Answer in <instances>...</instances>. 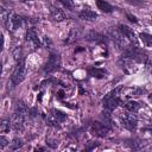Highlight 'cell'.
<instances>
[{
	"label": "cell",
	"instance_id": "obj_1",
	"mask_svg": "<svg viewBox=\"0 0 152 152\" xmlns=\"http://www.w3.org/2000/svg\"><path fill=\"white\" fill-rule=\"evenodd\" d=\"M25 76H26V65H25V61L24 59H20L12 74V77H11V82L13 84V87L18 86L19 83H21L24 80H25Z\"/></svg>",
	"mask_w": 152,
	"mask_h": 152
},
{
	"label": "cell",
	"instance_id": "obj_2",
	"mask_svg": "<svg viewBox=\"0 0 152 152\" xmlns=\"http://www.w3.org/2000/svg\"><path fill=\"white\" fill-rule=\"evenodd\" d=\"M119 90H120V88H118V89L110 91L108 95L104 96V99H103V103H104V108H106L107 112H112V110H114V109L121 103L120 99H119L118 95H116Z\"/></svg>",
	"mask_w": 152,
	"mask_h": 152
},
{
	"label": "cell",
	"instance_id": "obj_3",
	"mask_svg": "<svg viewBox=\"0 0 152 152\" xmlns=\"http://www.w3.org/2000/svg\"><path fill=\"white\" fill-rule=\"evenodd\" d=\"M59 66H61V56L58 53H50L48 62L45 63L44 71L46 74H51V72H55L56 70H58Z\"/></svg>",
	"mask_w": 152,
	"mask_h": 152
},
{
	"label": "cell",
	"instance_id": "obj_4",
	"mask_svg": "<svg viewBox=\"0 0 152 152\" xmlns=\"http://www.w3.org/2000/svg\"><path fill=\"white\" fill-rule=\"evenodd\" d=\"M120 122L125 128H127L129 131H134L138 126V120L133 114H126L125 113V114L120 115Z\"/></svg>",
	"mask_w": 152,
	"mask_h": 152
},
{
	"label": "cell",
	"instance_id": "obj_5",
	"mask_svg": "<svg viewBox=\"0 0 152 152\" xmlns=\"http://www.w3.org/2000/svg\"><path fill=\"white\" fill-rule=\"evenodd\" d=\"M119 64L121 65V68H122L125 71H127V72H129V74L137 71V66H135L137 62H135L134 59H132L131 57H128V56L122 55V57H121L120 61H119Z\"/></svg>",
	"mask_w": 152,
	"mask_h": 152
},
{
	"label": "cell",
	"instance_id": "obj_6",
	"mask_svg": "<svg viewBox=\"0 0 152 152\" xmlns=\"http://www.w3.org/2000/svg\"><path fill=\"white\" fill-rule=\"evenodd\" d=\"M118 30L120 31V33L126 38V39H128L131 43H133L134 45H137L138 44V39H137V36H135V33H134V31H133V28H131V27H128L127 25H119V27H118Z\"/></svg>",
	"mask_w": 152,
	"mask_h": 152
},
{
	"label": "cell",
	"instance_id": "obj_7",
	"mask_svg": "<svg viewBox=\"0 0 152 152\" xmlns=\"http://www.w3.org/2000/svg\"><path fill=\"white\" fill-rule=\"evenodd\" d=\"M91 132H93V134H95L97 137H106L110 132V128L106 124L96 121L91 125Z\"/></svg>",
	"mask_w": 152,
	"mask_h": 152
},
{
	"label": "cell",
	"instance_id": "obj_8",
	"mask_svg": "<svg viewBox=\"0 0 152 152\" xmlns=\"http://www.w3.org/2000/svg\"><path fill=\"white\" fill-rule=\"evenodd\" d=\"M24 120H25V115L20 114L18 112H14V116L12 120V127L14 131H23L24 128Z\"/></svg>",
	"mask_w": 152,
	"mask_h": 152
},
{
	"label": "cell",
	"instance_id": "obj_9",
	"mask_svg": "<svg viewBox=\"0 0 152 152\" xmlns=\"http://www.w3.org/2000/svg\"><path fill=\"white\" fill-rule=\"evenodd\" d=\"M78 17L83 20H88V21H91V20H95L97 18V14L91 11V10H83L78 13Z\"/></svg>",
	"mask_w": 152,
	"mask_h": 152
},
{
	"label": "cell",
	"instance_id": "obj_10",
	"mask_svg": "<svg viewBox=\"0 0 152 152\" xmlns=\"http://www.w3.org/2000/svg\"><path fill=\"white\" fill-rule=\"evenodd\" d=\"M96 6L103 13H112L113 10H114V7L110 4H108L107 1H104V0H96Z\"/></svg>",
	"mask_w": 152,
	"mask_h": 152
},
{
	"label": "cell",
	"instance_id": "obj_11",
	"mask_svg": "<svg viewBox=\"0 0 152 152\" xmlns=\"http://www.w3.org/2000/svg\"><path fill=\"white\" fill-rule=\"evenodd\" d=\"M50 13H51V17L53 18V20L56 21H62L65 19V14L57 7L55 6H50Z\"/></svg>",
	"mask_w": 152,
	"mask_h": 152
},
{
	"label": "cell",
	"instance_id": "obj_12",
	"mask_svg": "<svg viewBox=\"0 0 152 152\" xmlns=\"http://www.w3.org/2000/svg\"><path fill=\"white\" fill-rule=\"evenodd\" d=\"M26 39L32 42L34 45H39V39H38V34L36 32V30L33 27H30L26 32Z\"/></svg>",
	"mask_w": 152,
	"mask_h": 152
},
{
	"label": "cell",
	"instance_id": "obj_13",
	"mask_svg": "<svg viewBox=\"0 0 152 152\" xmlns=\"http://www.w3.org/2000/svg\"><path fill=\"white\" fill-rule=\"evenodd\" d=\"M140 107H141V104H140L139 102H137V101H133V100L127 101L126 104H125V108H126L128 112H131V113H137V112L140 109Z\"/></svg>",
	"mask_w": 152,
	"mask_h": 152
},
{
	"label": "cell",
	"instance_id": "obj_14",
	"mask_svg": "<svg viewBox=\"0 0 152 152\" xmlns=\"http://www.w3.org/2000/svg\"><path fill=\"white\" fill-rule=\"evenodd\" d=\"M139 38H140V40H141L146 46H152V34L141 32V33L139 34Z\"/></svg>",
	"mask_w": 152,
	"mask_h": 152
},
{
	"label": "cell",
	"instance_id": "obj_15",
	"mask_svg": "<svg viewBox=\"0 0 152 152\" xmlns=\"http://www.w3.org/2000/svg\"><path fill=\"white\" fill-rule=\"evenodd\" d=\"M88 72H89V75H91V76H94V77H99V78L103 77L104 74H106L104 70H102V69H97V68H93V69L88 70Z\"/></svg>",
	"mask_w": 152,
	"mask_h": 152
},
{
	"label": "cell",
	"instance_id": "obj_16",
	"mask_svg": "<svg viewBox=\"0 0 152 152\" xmlns=\"http://www.w3.org/2000/svg\"><path fill=\"white\" fill-rule=\"evenodd\" d=\"M11 125H12V122H11V120H10V119H4V120L1 121L0 131H1L2 133L8 132V131H10V128H11Z\"/></svg>",
	"mask_w": 152,
	"mask_h": 152
},
{
	"label": "cell",
	"instance_id": "obj_17",
	"mask_svg": "<svg viewBox=\"0 0 152 152\" xmlns=\"http://www.w3.org/2000/svg\"><path fill=\"white\" fill-rule=\"evenodd\" d=\"M21 146H23V140L19 138H14L12 144H11V150H18Z\"/></svg>",
	"mask_w": 152,
	"mask_h": 152
},
{
	"label": "cell",
	"instance_id": "obj_18",
	"mask_svg": "<svg viewBox=\"0 0 152 152\" xmlns=\"http://www.w3.org/2000/svg\"><path fill=\"white\" fill-rule=\"evenodd\" d=\"M61 4H63L64 7H66V10H72L74 8V4L71 0H59Z\"/></svg>",
	"mask_w": 152,
	"mask_h": 152
},
{
	"label": "cell",
	"instance_id": "obj_19",
	"mask_svg": "<svg viewBox=\"0 0 152 152\" xmlns=\"http://www.w3.org/2000/svg\"><path fill=\"white\" fill-rule=\"evenodd\" d=\"M6 145H8V140H7V138H6V137L1 135V137H0V150H2Z\"/></svg>",
	"mask_w": 152,
	"mask_h": 152
},
{
	"label": "cell",
	"instance_id": "obj_20",
	"mask_svg": "<svg viewBox=\"0 0 152 152\" xmlns=\"http://www.w3.org/2000/svg\"><path fill=\"white\" fill-rule=\"evenodd\" d=\"M142 93H145V89H142V88H137V89H134V90L132 91V96H139V95H141Z\"/></svg>",
	"mask_w": 152,
	"mask_h": 152
},
{
	"label": "cell",
	"instance_id": "obj_21",
	"mask_svg": "<svg viewBox=\"0 0 152 152\" xmlns=\"http://www.w3.org/2000/svg\"><path fill=\"white\" fill-rule=\"evenodd\" d=\"M145 65H146V68H147L150 71H152V57H147V58H146Z\"/></svg>",
	"mask_w": 152,
	"mask_h": 152
},
{
	"label": "cell",
	"instance_id": "obj_22",
	"mask_svg": "<svg viewBox=\"0 0 152 152\" xmlns=\"http://www.w3.org/2000/svg\"><path fill=\"white\" fill-rule=\"evenodd\" d=\"M127 18L131 20V21H133V23H138V20H137V18L134 17V15H132V14H127Z\"/></svg>",
	"mask_w": 152,
	"mask_h": 152
},
{
	"label": "cell",
	"instance_id": "obj_23",
	"mask_svg": "<svg viewBox=\"0 0 152 152\" xmlns=\"http://www.w3.org/2000/svg\"><path fill=\"white\" fill-rule=\"evenodd\" d=\"M148 101H150V102H151V104H152V94H150V95H148Z\"/></svg>",
	"mask_w": 152,
	"mask_h": 152
}]
</instances>
